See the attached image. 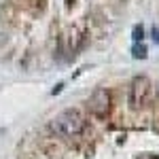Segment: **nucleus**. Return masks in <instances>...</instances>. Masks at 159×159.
Segmentation results:
<instances>
[{"instance_id":"nucleus-6","label":"nucleus","mask_w":159,"mask_h":159,"mask_svg":"<svg viewBox=\"0 0 159 159\" xmlns=\"http://www.w3.org/2000/svg\"><path fill=\"white\" fill-rule=\"evenodd\" d=\"M132 38H134V43H142L144 40V25L142 24H136L134 30H132Z\"/></svg>"},{"instance_id":"nucleus-4","label":"nucleus","mask_w":159,"mask_h":159,"mask_svg":"<svg viewBox=\"0 0 159 159\" xmlns=\"http://www.w3.org/2000/svg\"><path fill=\"white\" fill-rule=\"evenodd\" d=\"M76 47H79V32L70 28L60 36V53H64L66 57H72Z\"/></svg>"},{"instance_id":"nucleus-7","label":"nucleus","mask_w":159,"mask_h":159,"mask_svg":"<svg viewBox=\"0 0 159 159\" xmlns=\"http://www.w3.org/2000/svg\"><path fill=\"white\" fill-rule=\"evenodd\" d=\"M151 34H153V40L159 45V28L157 25H153V30H151Z\"/></svg>"},{"instance_id":"nucleus-3","label":"nucleus","mask_w":159,"mask_h":159,"mask_svg":"<svg viewBox=\"0 0 159 159\" xmlns=\"http://www.w3.org/2000/svg\"><path fill=\"white\" fill-rule=\"evenodd\" d=\"M110 104H112V100H110V93L106 89H96V91L87 98V110H89L93 117H98V119L108 117Z\"/></svg>"},{"instance_id":"nucleus-5","label":"nucleus","mask_w":159,"mask_h":159,"mask_svg":"<svg viewBox=\"0 0 159 159\" xmlns=\"http://www.w3.org/2000/svg\"><path fill=\"white\" fill-rule=\"evenodd\" d=\"M148 55V49L144 43H134V47H132V57L134 60H147Z\"/></svg>"},{"instance_id":"nucleus-8","label":"nucleus","mask_w":159,"mask_h":159,"mask_svg":"<svg viewBox=\"0 0 159 159\" xmlns=\"http://www.w3.org/2000/svg\"><path fill=\"white\" fill-rule=\"evenodd\" d=\"M61 87H64V83H57V85L53 87V91H51V93H53V96H57V93L61 91Z\"/></svg>"},{"instance_id":"nucleus-1","label":"nucleus","mask_w":159,"mask_h":159,"mask_svg":"<svg viewBox=\"0 0 159 159\" xmlns=\"http://www.w3.org/2000/svg\"><path fill=\"white\" fill-rule=\"evenodd\" d=\"M53 129L64 138H74V136L83 134L85 129V117L81 115V110L76 108H66L53 119Z\"/></svg>"},{"instance_id":"nucleus-2","label":"nucleus","mask_w":159,"mask_h":159,"mask_svg":"<svg viewBox=\"0 0 159 159\" xmlns=\"http://www.w3.org/2000/svg\"><path fill=\"white\" fill-rule=\"evenodd\" d=\"M151 91H153V83L148 76H136L129 85V108L138 110L142 106H147L151 100Z\"/></svg>"}]
</instances>
